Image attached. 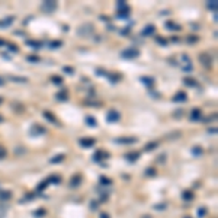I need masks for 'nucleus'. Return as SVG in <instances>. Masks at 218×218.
<instances>
[{"label":"nucleus","mask_w":218,"mask_h":218,"mask_svg":"<svg viewBox=\"0 0 218 218\" xmlns=\"http://www.w3.org/2000/svg\"><path fill=\"white\" fill-rule=\"evenodd\" d=\"M121 57L125 58V60H135V58L140 57V51L137 48H125L121 51Z\"/></svg>","instance_id":"nucleus-1"},{"label":"nucleus","mask_w":218,"mask_h":218,"mask_svg":"<svg viewBox=\"0 0 218 218\" xmlns=\"http://www.w3.org/2000/svg\"><path fill=\"white\" fill-rule=\"evenodd\" d=\"M77 34L79 37H83V38H87L93 34V25L92 23H85V25H80L79 29H77Z\"/></svg>","instance_id":"nucleus-2"},{"label":"nucleus","mask_w":218,"mask_h":218,"mask_svg":"<svg viewBox=\"0 0 218 218\" xmlns=\"http://www.w3.org/2000/svg\"><path fill=\"white\" fill-rule=\"evenodd\" d=\"M180 67H182V70L183 71H186V73H190L192 71V61H190V58L186 55V54H182V60H180Z\"/></svg>","instance_id":"nucleus-3"},{"label":"nucleus","mask_w":218,"mask_h":218,"mask_svg":"<svg viewBox=\"0 0 218 218\" xmlns=\"http://www.w3.org/2000/svg\"><path fill=\"white\" fill-rule=\"evenodd\" d=\"M41 10L45 12V13H54L57 10V1H42L41 4Z\"/></svg>","instance_id":"nucleus-4"},{"label":"nucleus","mask_w":218,"mask_h":218,"mask_svg":"<svg viewBox=\"0 0 218 218\" xmlns=\"http://www.w3.org/2000/svg\"><path fill=\"white\" fill-rule=\"evenodd\" d=\"M119 118H121V115H119L118 111H115V109L108 111V114H106V121L108 122H116V121H119Z\"/></svg>","instance_id":"nucleus-5"},{"label":"nucleus","mask_w":218,"mask_h":218,"mask_svg":"<svg viewBox=\"0 0 218 218\" xmlns=\"http://www.w3.org/2000/svg\"><path fill=\"white\" fill-rule=\"evenodd\" d=\"M80 145L82 147H85V148H90V147H93L95 145L96 140L95 138H92V137H86V138H80Z\"/></svg>","instance_id":"nucleus-6"},{"label":"nucleus","mask_w":218,"mask_h":218,"mask_svg":"<svg viewBox=\"0 0 218 218\" xmlns=\"http://www.w3.org/2000/svg\"><path fill=\"white\" fill-rule=\"evenodd\" d=\"M115 141L118 142V144H134V142L137 141V138L135 137H119Z\"/></svg>","instance_id":"nucleus-7"},{"label":"nucleus","mask_w":218,"mask_h":218,"mask_svg":"<svg viewBox=\"0 0 218 218\" xmlns=\"http://www.w3.org/2000/svg\"><path fill=\"white\" fill-rule=\"evenodd\" d=\"M154 32H156V26L154 25H147L141 31V35L142 37H151V35H154Z\"/></svg>","instance_id":"nucleus-8"},{"label":"nucleus","mask_w":218,"mask_h":218,"mask_svg":"<svg viewBox=\"0 0 218 218\" xmlns=\"http://www.w3.org/2000/svg\"><path fill=\"white\" fill-rule=\"evenodd\" d=\"M45 134V128L42 125H34L31 128V135H42Z\"/></svg>","instance_id":"nucleus-9"},{"label":"nucleus","mask_w":218,"mask_h":218,"mask_svg":"<svg viewBox=\"0 0 218 218\" xmlns=\"http://www.w3.org/2000/svg\"><path fill=\"white\" fill-rule=\"evenodd\" d=\"M82 183V176L80 175H74L73 178H71V180H70V188H77L79 185Z\"/></svg>","instance_id":"nucleus-10"},{"label":"nucleus","mask_w":218,"mask_h":218,"mask_svg":"<svg viewBox=\"0 0 218 218\" xmlns=\"http://www.w3.org/2000/svg\"><path fill=\"white\" fill-rule=\"evenodd\" d=\"M108 157H109V154H108V153H105V151H102V150L96 151L95 156H93V159H95L96 161H102V160H105V159H108Z\"/></svg>","instance_id":"nucleus-11"},{"label":"nucleus","mask_w":218,"mask_h":218,"mask_svg":"<svg viewBox=\"0 0 218 218\" xmlns=\"http://www.w3.org/2000/svg\"><path fill=\"white\" fill-rule=\"evenodd\" d=\"M186 99H188V96H186L185 92H178L176 95L173 96V100H175V102H185Z\"/></svg>","instance_id":"nucleus-12"},{"label":"nucleus","mask_w":218,"mask_h":218,"mask_svg":"<svg viewBox=\"0 0 218 218\" xmlns=\"http://www.w3.org/2000/svg\"><path fill=\"white\" fill-rule=\"evenodd\" d=\"M201 109L198 108H195V109H192V112H190V119L192 121H199L201 119Z\"/></svg>","instance_id":"nucleus-13"},{"label":"nucleus","mask_w":218,"mask_h":218,"mask_svg":"<svg viewBox=\"0 0 218 218\" xmlns=\"http://www.w3.org/2000/svg\"><path fill=\"white\" fill-rule=\"evenodd\" d=\"M44 116H45V119H48L49 122H52L54 125H60V122H58L57 119H55V116H54V115L51 114V112H48V111H45V112H44Z\"/></svg>","instance_id":"nucleus-14"},{"label":"nucleus","mask_w":218,"mask_h":218,"mask_svg":"<svg viewBox=\"0 0 218 218\" xmlns=\"http://www.w3.org/2000/svg\"><path fill=\"white\" fill-rule=\"evenodd\" d=\"M140 80H141V83H144L147 87H151V86H154V83H156L153 77H145V76H144V77H141Z\"/></svg>","instance_id":"nucleus-15"},{"label":"nucleus","mask_w":218,"mask_h":218,"mask_svg":"<svg viewBox=\"0 0 218 218\" xmlns=\"http://www.w3.org/2000/svg\"><path fill=\"white\" fill-rule=\"evenodd\" d=\"M13 20H15V18H6V19L0 20V28H7V26H10L12 23H13Z\"/></svg>","instance_id":"nucleus-16"},{"label":"nucleus","mask_w":218,"mask_h":218,"mask_svg":"<svg viewBox=\"0 0 218 218\" xmlns=\"http://www.w3.org/2000/svg\"><path fill=\"white\" fill-rule=\"evenodd\" d=\"M199 58H201V61H202V64H204V66H207V67L211 66V57H209L208 54H201V55H199Z\"/></svg>","instance_id":"nucleus-17"},{"label":"nucleus","mask_w":218,"mask_h":218,"mask_svg":"<svg viewBox=\"0 0 218 218\" xmlns=\"http://www.w3.org/2000/svg\"><path fill=\"white\" fill-rule=\"evenodd\" d=\"M128 13H130V7H128V6H127V7H122V9H118V18L124 19V18L128 16Z\"/></svg>","instance_id":"nucleus-18"},{"label":"nucleus","mask_w":218,"mask_h":218,"mask_svg":"<svg viewBox=\"0 0 218 218\" xmlns=\"http://www.w3.org/2000/svg\"><path fill=\"white\" fill-rule=\"evenodd\" d=\"M26 45L32 47L34 49H39V48L42 47V44H41V42H38V41H32V39H28V41H26Z\"/></svg>","instance_id":"nucleus-19"},{"label":"nucleus","mask_w":218,"mask_h":218,"mask_svg":"<svg viewBox=\"0 0 218 218\" xmlns=\"http://www.w3.org/2000/svg\"><path fill=\"white\" fill-rule=\"evenodd\" d=\"M12 198V193L9 190H0V199L1 201H9Z\"/></svg>","instance_id":"nucleus-20"},{"label":"nucleus","mask_w":218,"mask_h":218,"mask_svg":"<svg viewBox=\"0 0 218 218\" xmlns=\"http://www.w3.org/2000/svg\"><path fill=\"white\" fill-rule=\"evenodd\" d=\"M85 121H86V124H87L89 127H96V125H97V122H96V119L93 118V116H90V115H89V116H86V118H85Z\"/></svg>","instance_id":"nucleus-21"},{"label":"nucleus","mask_w":218,"mask_h":218,"mask_svg":"<svg viewBox=\"0 0 218 218\" xmlns=\"http://www.w3.org/2000/svg\"><path fill=\"white\" fill-rule=\"evenodd\" d=\"M138 157H140V153L138 151H134V153H131V154H127V160H130V161L138 160Z\"/></svg>","instance_id":"nucleus-22"},{"label":"nucleus","mask_w":218,"mask_h":218,"mask_svg":"<svg viewBox=\"0 0 218 218\" xmlns=\"http://www.w3.org/2000/svg\"><path fill=\"white\" fill-rule=\"evenodd\" d=\"M182 198L185 199V201H192V199H193V192H190V190H185V192L182 193Z\"/></svg>","instance_id":"nucleus-23"},{"label":"nucleus","mask_w":218,"mask_h":218,"mask_svg":"<svg viewBox=\"0 0 218 218\" xmlns=\"http://www.w3.org/2000/svg\"><path fill=\"white\" fill-rule=\"evenodd\" d=\"M166 28L170 29V31H179L180 26L179 25H176L175 22H166Z\"/></svg>","instance_id":"nucleus-24"},{"label":"nucleus","mask_w":218,"mask_h":218,"mask_svg":"<svg viewBox=\"0 0 218 218\" xmlns=\"http://www.w3.org/2000/svg\"><path fill=\"white\" fill-rule=\"evenodd\" d=\"M10 80H12V82H18V83H26V82H28V79H25V77H18V76H10Z\"/></svg>","instance_id":"nucleus-25"},{"label":"nucleus","mask_w":218,"mask_h":218,"mask_svg":"<svg viewBox=\"0 0 218 218\" xmlns=\"http://www.w3.org/2000/svg\"><path fill=\"white\" fill-rule=\"evenodd\" d=\"M105 76L108 77V79H111V82H112V83H116V82L119 80V76H116V74H112V73H106Z\"/></svg>","instance_id":"nucleus-26"},{"label":"nucleus","mask_w":218,"mask_h":218,"mask_svg":"<svg viewBox=\"0 0 218 218\" xmlns=\"http://www.w3.org/2000/svg\"><path fill=\"white\" fill-rule=\"evenodd\" d=\"M51 82H52L54 85H63V79L60 76H52L51 77Z\"/></svg>","instance_id":"nucleus-27"},{"label":"nucleus","mask_w":218,"mask_h":218,"mask_svg":"<svg viewBox=\"0 0 218 218\" xmlns=\"http://www.w3.org/2000/svg\"><path fill=\"white\" fill-rule=\"evenodd\" d=\"M63 45L61 44V41H52V42H49V48H52V49H57Z\"/></svg>","instance_id":"nucleus-28"},{"label":"nucleus","mask_w":218,"mask_h":218,"mask_svg":"<svg viewBox=\"0 0 218 218\" xmlns=\"http://www.w3.org/2000/svg\"><path fill=\"white\" fill-rule=\"evenodd\" d=\"M183 83H185L186 86H190V87H195V86H196V82H195L193 79H185Z\"/></svg>","instance_id":"nucleus-29"},{"label":"nucleus","mask_w":218,"mask_h":218,"mask_svg":"<svg viewBox=\"0 0 218 218\" xmlns=\"http://www.w3.org/2000/svg\"><path fill=\"white\" fill-rule=\"evenodd\" d=\"M57 99L58 100H67V99H68L67 92H60V93H57Z\"/></svg>","instance_id":"nucleus-30"},{"label":"nucleus","mask_w":218,"mask_h":218,"mask_svg":"<svg viewBox=\"0 0 218 218\" xmlns=\"http://www.w3.org/2000/svg\"><path fill=\"white\" fill-rule=\"evenodd\" d=\"M159 145V142H156V141H151V142H148L147 145H145V150H153V148H156Z\"/></svg>","instance_id":"nucleus-31"},{"label":"nucleus","mask_w":218,"mask_h":218,"mask_svg":"<svg viewBox=\"0 0 218 218\" xmlns=\"http://www.w3.org/2000/svg\"><path fill=\"white\" fill-rule=\"evenodd\" d=\"M61 160H64V156L63 154H58V156L51 159V163H58V161H61Z\"/></svg>","instance_id":"nucleus-32"},{"label":"nucleus","mask_w":218,"mask_h":218,"mask_svg":"<svg viewBox=\"0 0 218 218\" xmlns=\"http://www.w3.org/2000/svg\"><path fill=\"white\" fill-rule=\"evenodd\" d=\"M26 60H28L29 63H38L39 57H37V55H28V57H26Z\"/></svg>","instance_id":"nucleus-33"},{"label":"nucleus","mask_w":218,"mask_h":218,"mask_svg":"<svg viewBox=\"0 0 218 218\" xmlns=\"http://www.w3.org/2000/svg\"><path fill=\"white\" fill-rule=\"evenodd\" d=\"M208 7L209 9H214V13L217 12V1L214 0V1H208Z\"/></svg>","instance_id":"nucleus-34"},{"label":"nucleus","mask_w":218,"mask_h":218,"mask_svg":"<svg viewBox=\"0 0 218 218\" xmlns=\"http://www.w3.org/2000/svg\"><path fill=\"white\" fill-rule=\"evenodd\" d=\"M192 153H193L195 156H199V154H202V148H201V147H193V148H192Z\"/></svg>","instance_id":"nucleus-35"},{"label":"nucleus","mask_w":218,"mask_h":218,"mask_svg":"<svg viewBox=\"0 0 218 218\" xmlns=\"http://www.w3.org/2000/svg\"><path fill=\"white\" fill-rule=\"evenodd\" d=\"M63 70L66 71L67 74H73V73H74V68H73V67H68V66H66Z\"/></svg>","instance_id":"nucleus-36"},{"label":"nucleus","mask_w":218,"mask_h":218,"mask_svg":"<svg viewBox=\"0 0 218 218\" xmlns=\"http://www.w3.org/2000/svg\"><path fill=\"white\" fill-rule=\"evenodd\" d=\"M35 215H37V217H42V215H45V209H44V208L38 209V211L35 212Z\"/></svg>","instance_id":"nucleus-37"},{"label":"nucleus","mask_w":218,"mask_h":218,"mask_svg":"<svg viewBox=\"0 0 218 218\" xmlns=\"http://www.w3.org/2000/svg\"><path fill=\"white\" fill-rule=\"evenodd\" d=\"M156 41H157L159 44H161V45H166V44H167V41H166V39H163V38H160V37H156Z\"/></svg>","instance_id":"nucleus-38"},{"label":"nucleus","mask_w":218,"mask_h":218,"mask_svg":"<svg viewBox=\"0 0 218 218\" xmlns=\"http://www.w3.org/2000/svg\"><path fill=\"white\" fill-rule=\"evenodd\" d=\"M3 157H6V148L0 145V159H3Z\"/></svg>","instance_id":"nucleus-39"},{"label":"nucleus","mask_w":218,"mask_h":218,"mask_svg":"<svg viewBox=\"0 0 218 218\" xmlns=\"http://www.w3.org/2000/svg\"><path fill=\"white\" fill-rule=\"evenodd\" d=\"M196 41H198V37H195V35L188 37V42H196Z\"/></svg>","instance_id":"nucleus-40"},{"label":"nucleus","mask_w":218,"mask_h":218,"mask_svg":"<svg viewBox=\"0 0 218 218\" xmlns=\"http://www.w3.org/2000/svg\"><path fill=\"white\" fill-rule=\"evenodd\" d=\"M145 175H147V176H154V175H156V170H154V169H148V170L145 172Z\"/></svg>","instance_id":"nucleus-41"},{"label":"nucleus","mask_w":218,"mask_h":218,"mask_svg":"<svg viewBox=\"0 0 218 218\" xmlns=\"http://www.w3.org/2000/svg\"><path fill=\"white\" fill-rule=\"evenodd\" d=\"M9 49L13 51V52H18V45H12V44H9Z\"/></svg>","instance_id":"nucleus-42"},{"label":"nucleus","mask_w":218,"mask_h":218,"mask_svg":"<svg viewBox=\"0 0 218 218\" xmlns=\"http://www.w3.org/2000/svg\"><path fill=\"white\" fill-rule=\"evenodd\" d=\"M122 7H127V3L125 1H119L118 3V9H122Z\"/></svg>","instance_id":"nucleus-43"},{"label":"nucleus","mask_w":218,"mask_h":218,"mask_svg":"<svg viewBox=\"0 0 218 218\" xmlns=\"http://www.w3.org/2000/svg\"><path fill=\"white\" fill-rule=\"evenodd\" d=\"M198 215L199 217H204V215H205V208H199V211H198Z\"/></svg>","instance_id":"nucleus-44"},{"label":"nucleus","mask_w":218,"mask_h":218,"mask_svg":"<svg viewBox=\"0 0 218 218\" xmlns=\"http://www.w3.org/2000/svg\"><path fill=\"white\" fill-rule=\"evenodd\" d=\"M100 182H102V183H106V185H111V180L106 179V178H102V179H100Z\"/></svg>","instance_id":"nucleus-45"},{"label":"nucleus","mask_w":218,"mask_h":218,"mask_svg":"<svg viewBox=\"0 0 218 218\" xmlns=\"http://www.w3.org/2000/svg\"><path fill=\"white\" fill-rule=\"evenodd\" d=\"M0 86H4V79L3 77H0Z\"/></svg>","instance_id":"nucleus-46"},{"label":"nucleus","mask_w":218,"mask_h":218,"mask_svg":"<svg viewBox=\"0 0 218 218\" xmlns=\"http://www.w3.org/2000/svg\"><path fill=\"white\" fill-rule=\"evenodd\" d=\"M100 218H109V215H106V214H102V215H100Z\"/></svg>","instance_id":"nucleus-47"},{"label":"nucleus","mask_w":218,"mask_h":218,"mask_svg":"<svg viewBox=\"0 0 218 218\" xmlns=\"http://www.w3.org/2000/svg\"><path fill=\"white\" fill-rule=\"evenodd\" d=\"M4 44H6V42H4V41H1V39H0V45H4Z\"/></svg>","instance_id":"nucleus-48"},{"label":"nucleus","mask_w":218,"mask_h":218,"mask_svg":"<svg viewBox=\"0 0 218 218\" xmlns=\"http://www.w3.org/2000/svg\"><path fill=\"white\" fill-rule=\"evenodd\" d=\"M3 217H4V212H3V214L0 212V218H3Z\"/></svg>","instance_id":"nucleus-49"},{"label":"nucleus","mask_w":218,"mask_h":218,"mask_svg":"<svg viewBox=\"0 0 218 218\" xmlns=\"http://www.w3.org/2000/svg\"><path fill=\"white\" fill-rule=\"evenodd\" d=\"M1 121H3V116H1V115H0V122H1Z\"/></svg>","instance_id":"nucleus-50"},{"label":"nucleus","mask_w":218,"mask_h":218,"mask_svg":"<svg viewBox=\"0 0 218 218\" xmlns=\"http://www.w3.org/2000/svg\"><path fill=\"white\" fill-rule=\"evenodd\" d=\"M1 102H3V99H1V97H0V103H1Z\"/></svg>","instance_id":"nucleus-51"},{"label":"nucleus","mask_w":218,"mask_h":218,"mask_svg":"<svg viewBox=\"0 0 218 218\" xmlns=\"http://www.w3.org/2000/svg\"><path fill=\"white\" fill-rule=\"evenodd\" d=\"M185 218H190V217H185Z\"/></svg>","instance_id":"nucleus-52"}]
</instances>
